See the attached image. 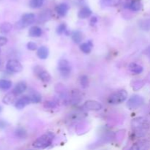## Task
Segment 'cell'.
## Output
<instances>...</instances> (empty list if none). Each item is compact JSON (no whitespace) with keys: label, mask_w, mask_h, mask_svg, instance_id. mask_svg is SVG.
<instances>
[{"label":"cell","mask_w":150,"mask_h":150,"mask_svg":"<svg viewBox=\"0 0 150 150\" xmlns=\"http://www.w3.org/2000/svg\"><path fill=\"white\" fill-rule=\"evenodd\" d=\"M133 129L137 136H142L146 133L149 127L147 121L144 118H136L132 122Z\"/></svg>","instance_id":"obj_1"},{"label":"cell","mask_w":150,"mask_h":150,"mask_svg":"<svg viewBox=\"0 0 150 150\" xmlns=\"http://www.w3.org/2000/svg\"><path fill=\"white\" fill-rule=\"evenodd\" d=\"M54 135L52 133H47L38 138L33 143V146L37 149H45L52 144Z\"/></svg>","instance_id":"obj_2"},{"label":"cell","mask_w":150,"mask_h":150,"mask_svg":"<svg viewBox=\"0 0 150 150\" xmlns=\"http://www.w3.org/2000/svg\"><path fill=\"white\" fill-rule=\"evenodd\" d=\"M127 98V92L124 89L116 92L113 93L112 95H110L108 98V103L112 105H116V104H120L124 102Z\"/></svg>","instance_id":"obj_3"},{"label":"cell","mask_w":150,"mask_h":150,"mask_svg":"<svg viewBox=\"0 0 150 150\" xmlns=\"http://www.w3.org/2000/svg\"><path fill=\"white\" fill-rule=\"evenodd\" d=\"M35 20V16L33 13H26L23 15L21 20L16 23V28L18 29H23L26 26H29L34 23Z\"/></svg>","instance_id":"obj_4"},{"label":"cell","mask_w":150,"mask_h":150,"mask_svg":"<svg viewBox=\"0 0 150 150\" xmlns=\"http://www.w3.org/2000/svg\"><path fill=\"white\" fill-rule=\"evenodd\" d=\"M144 102V100L142 97H141L140 95H134L128 100L127 105L130 110L136 109V108H139L141 105H143Z\"/></svg>","instance_id":"obj_5"},{"label":"cell","mask_w":150,"mask_h":150,"mask_svg":"<svg viewBox=\"0 0 150 150\" xmlns=\"http://www.w3.org/2000/svg\"><path fill=\"white\" fill-rule=\"evenodd\" d=\"M58 69L59 70L62 76L64 77H67L70 75L71 71V67L69 62L66 59H61L59 62Z\"/></svg>","instance_id":"obj_6"},{"label":"cell","mask_w":150,"mask_h":150,"mask_svg":"<svg viewBox=\"0 0 150 150\" xmlns=\"http://www.w3.org/2000/svg\"><path fill=\"white\" fill-rule=\"evenodd\" d=\"M6 68L12 73H20L23 70V66L18 60L10 59L7 62Z\"/></svg>","instance_id":"obj_7"},{"label":"cell","mask_w":150,"mask_h":150,"mask_svg":"<svg viewBox=\"0 0 150 150\" xmlns=\"http://www.w3.org/2000/svg\"><path fill=\"white\" fill-rule=\"evenodd\" d=\"M35 71L36 74L38 76V77L40 78V79L42 81L50 82V81L51 80V77L50 76L49 73L46 71V70L42 69V67H36L35 68Z\"/></svg>","instance_id":"obj_8"},{"label":"cell","mask_w":150,"mask_h":150,"mask_svg":"<svg viewBox=\"0 0 150 150\" xmlns=\"http://www.w3.org/2000/svg\"><path fill=\"white\" fill-rule=\"evenodd\" d=\"M84 108L88 110H93V111H99L102 109V105L99 102L95 100H87L84 103Z\"/></svg>","instance_id":"obj_9"},{"label":"cell","mask_w":150,"mask_h":150,"mask_svg":"<svg viewBox=\"0 0 150 150\" xmlns=\"http://www.w3.org/2000/svg\"><path fill=\"white\" fill-rule=\"evenodd\" d=\"M30 103V97L23 96L16 101V104H15V106H16V108H18V109H22V108H24L26 105H29Z\"/></svg>","instance_id":"obj_10"},{"label":"cell","mask_w":150,"mask_h":150,"mask_svg":"<svg viewBox=\"0 0 150 150\" xmlns=\"http://www.w3.org/2000/svg\"><path fill=\"white\" fill-rule=\"evenodd\" d=\"M26 89V83L25 81H20L16 85L15 88L13 89V92L16 95H21L23 92H24Z\"/></svg>","instance_id":"obj_11"},{"label":"cell","mask_w":150,"mask_h":150,"mask_svg":"<svg viewBox=\"0 0 150 150\" xmlns=\"http://www.w3.org/2000/svg\"><path fill=\"white\" fill-rule=\"evenodd\" d=\"M48 54H49V50L47 47L45 46H41L38 49V52H37V55L41 59H45L48 58Z\"/></svg>","instance_id":"obj_12"},{"label":"cell","mask_w":150,"mask_h":150,"mask_svg":"<svg viewBox=\"0 0 150 150\" xmlns=\"http://www.w3.org/2000/svg\"><path fill=\"white\" fill-rule=\"evenodd\" d=\"M16 96H17V95H16L13 92H9V93H7V95L4 97V98H3V103H4V104H6V105H10V104L13 103L15 102Z\"/></svg>","instance_id":"obj_13"},{"label":"cell","mask_w":150,"mask_h":150,"mask_svg":"<svg viewBox=\"0 0 150 150\" xmlns=\"http://www.w3.org/2000/svg\"><path fill=\"white\" fill-rule=\"evenodd\" d=\"M42 34V30L40 27L38 26H32L29 30V35L33 38H38L40 37Z\"/></svg>","instance_id":"obj_14"},{"label":"cell","mask_w":150,"mask_h":150,"mask_svg":"<svg viewBox=\"0 0 150 150\" xmlns=\"http://www.w3.org/2000/svg\"><path fill=\"white\" fill-rule=\"evenodd\" d=\"M56 10H57V13H58L59 16H64L67 14V11H68L69 7L67 4H65V3H62V4H59V5L57 6Z\"/></svg>","instance_id":"obj_15"},{"label":"cell","mask_w":150,"mask_h":150,"mask_svg":"<svg viewBox=\"0 0 150 150\" xmlns=\"http://www.w3.org/2000/svg\"><path fill=\"white\" fill-rule=\"evenodd\" d=\"M128 68L130 71L133 73H135V74H140L143 72V67L141 66L140 64H138L136 63H130L128 66Z\"/></svg>","instance_id":"obj_16"},{"label":"cell","mask_w":150,"mask_h":150,"mask_svg":"<svg viewBox=\"0 0 150 150\" xmlns=\"http://www.w3.org/2000/svg\"><path fill=\"white\" fill-rule=\"evenodd\" d=\"M92 12L89 7H84L78 13V16H79V18H81V19H85V18H87L88 17L92 15Z\"/></svg>","instance_id":"obj_17"},{"label":"cell","mask_w":150,"mask_h":150,"mask_svg":"<svg viewBox=\"0 0 150 150\" xmlns=\"http://www.w3.org/2000/svg\"><path fill=\"white\" fill-rule=\"evenodd\" d=\"M93 46L91 41H88L87 42H84L80 45V49L81 50L82 52L85 54H89L92 51V48Z\"/></svg>","instance_id":"obj_18"},{"label":"cell","mask_w":150,"mask_h":150,"mask_svg":"<svg viewBox=\"0 0 150 150\" xmlns=\"http://www.w3.org/2000/svg\"><path fill=\"white\" fill-rule=\"evenodd\" d=\"M149 146V142H146V141H141L138 143L135 144L131 147V149H147Z\"/></svg>","instance_id":"obj_19"},{"label":"cell","mask_w":150,"mask_h":150,"mask_svg":"<svg viewBox=\"0 0 150 150\" xmlns=\"http://www.w3.org/2000/svg\"><path fill=\"white\" fill-rule=\"evenodd\" d=\"M13 25L9 22H4L0 25V32L1 34H7L11 31Z\"/></svg>","instance_id":"obj_20"},{"label":"cell","mask_w":150,"mask_h":150,"mask_svg":"<svg viewBox=\"0 0 150 150\" xmlns=\"http://www.w3.org/2000/svg\"><path fill=\"white\" fill-rule=\"evenodd\" d=\"M129 8L133 11H139L142 9V3L139 0H132L129 4Z\"/></svg>","instance_id":"obj_21"},{"label":"cell","mask_w":150,"mask_h":150,"mask_svg":"<svg viewBox=\"0 0 150 150\" xmlns=\"http://www.w3.org/2000/svg\"><path fill=\"white\" fill-rule=\"evenodd\" d=\"M12 86V82L6 79H0V89L2 90H8Z\"/></svg>","instance_id":"obj_22"},{"label":"cell","mask_w":150,"mask_h":150,"mask_svg":"<svg viewBox=\"0 0 150 150\" xmlns=\"http://www.w3.org/2000/svg\"><path fill=\"white\" fill-rule=\"evenodd\" d=\"M139 27L145 31L150 30V18L141 21L139 22Z\"/></svg>","instance_id":"obj_23"},{"label":"cell","mask_w":150,"mask_h":150,"mask_svg":"<svg viewBox=\"0 0 150 150\" xmlns=\"http://www.w3.org/2000/svg\"><path fill=\"white\" fill-rule=\"evenodd\" d=\"M72 39L76 43H80L82 40V34L79 31H76L72 34Z\"/></svg>","instance_id":"obj_24"},{"label":"cell","mask_w":150,"mask_h":150,"mask_svg":"<svg viewBox=\"0 0 150 150\" xmlns=\"http://www.w3.org/2000/svg\"><path fill=\"white\" fill-rule=\"evenodd\" d=\"M16 136L17 137L20 138V139H25V138L27 136V133H26V131L25 130L24 128L23 127H18L16 130Z\"/></svg>","instance_id":"obj_25"},{"label":"cell","mask_w":150,"mask_h":150,"mask_svg":"<svg viewBox=\"0 0 150 150\" xmlns=\"http://www.w3.org/2000/svg\"><path fill=\"white\" fill-rule=\"evenodd\" d=\"M44 0H30L29 6L32 8H39L43 4Z\"/></svg>","instance_id":"obj_26"},{"label":"cell","mask_w":150,"mask_h":150,"mask_svg":"<svg viewBox=\"0 0 150 150\" xmlns=\"http://www.w3.org/2000/svg\"><path fill=\"white\" fill-rule=\"evenodd\" d=\"M80 83L81 85L82 88L83 89H86V87L89 86V79L86 76H82L80 78Z\"/></svg>","instance_id":"obj_27"},{"label":"cell","mask_w":150,"mask_h":150,"mask_svg":"<svg viewBox=\"0 0 150 150\" xmlns=\"http://www.w3.org/2000/svg\"><path fill=\"white\" fill-rule=\"evenodd\" d=\"M30 100H31V103H38L41 101V96L40 94L37 93H33L32 95L30 96Z\"/></svg>","instance_id":"obj_28"},{"label":"cell","mask_w":150,"mask_h":150,"mask_svg":"<svg viewBox=\"0 0 150 150\" xmlns=\"http://www.w3.org/2000/svg\"><path fill=\"white\" fill-rule=\"evenodd\" d=\"M66 29H67V26H66L65 23H61L57 29V34L61 35V34L64 33V32H65Z\"/></svg>","instance_id":"obj_29"},{"label":"cell","mask_w":150,"mask_h":150,"mask_svg":"<svg viewBox=\"0 0 150 150\" xmlns=\"http://www.w3.org/2000/svg\"><path fill=\"white\" fill-rule=\"evenodd\" d=\"M73 101H74V103H79L81 101V95L80 93L79 92V91L76 90V92H73Z\"/></svg>","instance_id":"obj_30"},{"label":"cell","mask_w":150,"mask_h":150,"mask_svg":"<svg viewBox=\"0 0 150 150\" xmlns=\"http://www.w3.org/2000/svg\"><path fill=\"white\" fill-rule=\"evenodd\" d=\"M27 48L30 51H35L38 48V45L34 42H29L27 43Z\"/></svg>","instance_id":"obj_31"},{"label":"cell","mask_w":150,"mask_h":150,"mask_svg":"<svg viewBox=\"0 0 150 150\" xmlns=\"http://www.w3.org/2000/svg\"><path fill=\"white\" fill-rule=\"evenodd\" d=\"M45 107L48 108H54L56 107V103L52 101H48L45 103Z\"/></svg>","instance_id":"obj_32"},{"label":"cell","mask_w":150,"mask_h":150,"mask_svg":"<svg viewBox=\"0 0 150 150\" xmlns=\"http://www.w3.org/2000/svg\"><path fill=\"white\" fill-rule=\"evenodd\" d=\"M7 42V39L4 37H1L0 36V46H2L4 45Z\"/></svg>","instance_id":"obj_33"},{"label":"cell","mask_w":150,"mask_h":150,"mask_svg":"<svg viewBox=\"0 0 150 150\" xmlns=\"http://www.w3.org/2000/svg\"><path fill=\"white\" fill-rule=\"evenodd\" d=\"M5 125H6L5 122H4V121L0 120V128H4V127H5Z\"/></svg>","instance_id":"obj_34"},{"label":"cell","mask_w":150,"mask_h":150,"mask_svg":"<svg viewBox=\"0 0 150 150\" xmlns=\"http://www.w3.org/2000/svg\"><path fill=\"white\" fill-rule=\"evenodd\" d=\"M112 1L113 0H104V3H105V4H111Z\"/></svg>","instance_id":"obj_35"},{"label":"cell","mask_w":150,"mask_h":150,"mask_svg":"<svg viewBox=\"0 0 150 150\" xmlns=\"http://www.w3.org/2000/svg\"><path fill=\"white\" fill-rule=\"evenodd\" d=\"M92 23H96L97 22V18H95V17H94V18H92Z\"/></svg>","instance_id":"obj_36"},{"label":"cell","mask_w":150,"mask_h":150,"mask_svg":"<svg viewBox=\"0 0 150 150\" xmlns=\"http://www.w3.org/2000/svg\"><path fill=\"white\" fill-rule=\"evenodd\" d=\"M1 111V107H0V111Z\"/></svg>","instance_id":"obj_37"},{"label":"cell","mask_w":150,"mask_h":150,"mask_svg":"<svg viewBox=\"0 0 150 150\" xmlns=\"http://www.w3.org/2000/svg\"><path fill=\"white\" fill-rule=\"evenodd\" d=\"M0 52H1V50H0Z\"/></svg>","instance_id":"obj_38"}]
</instances>
